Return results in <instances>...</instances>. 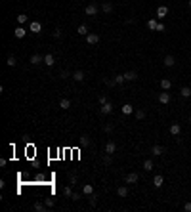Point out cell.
<instances>
[{
	"label": "cell",
	"instance_id": "cell-1",
	"mask_svg": "<svg viewBox=\"0 0 191 212\" xmlns=\"http://www.w3.org/2000/svg\"><path fill=\"white\" fill-rule=\"evenodd\" d=\"M84 38H86V42H88L90 46H96L97 42H100V34H96V33H88Z\"/></svg>",
	"mask_w": 191,
	"mask_h": 212
},
{
	"label": "cell",
	"instance_id": "cell-2",
	"mask_svg": "<svg viewBox=\"0 0 191 212\" xmlns=\"http://www.w3.org/2000/svg\"><path fill=\"white\" fill-rule=\"evenodd\" d=\"M159 103H162V105H168V103H170V92L162 90L161 94H159Z\"/></svg>",
	"mask_w": 191,
	"mask_h": 212
},
{
	"label": "cell",
	"instance_id": "cell-3",
	"mask_svg": "<svg viewBox=\"0 0 191 212\" xmlns=\"http://www.w3.org/2000/svg\"><path fill=\"white\" fill-rule=\"evenodd\" d=\"M29 31H31L33 34H38V33L42 31V23H40V21H33V23L29 25Z\"/></svg>",
	"mask_w": 191,
	"mask_h": 212
},
{
	"label": "cell",
	"instance_id": "cell-4",
	"mask_svg": "<svg viewBox=\"0 0 191 212\" xmlns=\"http://www.w3.org/2000/svg\"><path fill=\"white\" fill-rule=\"evenodd\" d=\"M100 111H101V115H109V113H113V103H111V101H105V103H101Z\"/></svg>",
	"mask_w": 191,
	"mask_h": 212
},
{
	"label": "cell",
	"instance_id": "cell-5",
	"mask_svg": "<svg viewBox=\"0 0 191 212\" xmlns=\"http://www.w3.org/2000/svg\"><path fill=\"white\" fill-rule=\"evenodd\" d=\"M166 153V149L162 145H153L151 147V155H155V157H161V155H164Z\"/></svg>",
	"mask_w": 191,
	"mask_h": 212
},
{
	"label": "cell",
	"instance_id": "cell-6",
	"mask_svg": "<svg viewBox=\"0 0 191 212\" xmlns=\"http://www.w3.org/2000/svg\"><path fill=\"white\" fill-rule=\"evenodd\" d=\"M138 180H140V174L138 172H130V174H126V178H124L126 183H136Z\"/></svg>",
	"mask_w": 191,
	"mask_h": 212
},
{
	"label": "cell",
	"instance_id": "cell-7",
	"mask_svg": "<svg viewBox=\"0 0 191 212\" xmlns=\"http://www.w3.org/2000/svg\"><path fill=\"white\" fill-rule=\"evenodd\" d=\"M29 61H31V65H40V63H44V58L40 54H33Z\"/></svg>",
	"mask_w": 191,
	"mask_h": 212
},
{
	"label": "cell",
	"instance_id": "cell-8",
	"mask_svg": "<svg viewBox=\"0 0 191 212\" xmlns=\"http://www.w3.org/2000/svg\"><path fill=\"white\" fill-rule=\"evenodd\" d=\"M168 16V8L166 6H159L157 8V19H164Z\"/></svg>",
	"mask_w": 191,
	"mask_h": 212
},
{
	"label": "cell",
	"instance_id": "cell-9",
	"mask_svg": "<svg viewBox=\"0 0 191 212\" xmlns=\"http://www.w3.org/2000/svg\"><path fill=\"white\" fill-rule=\"evenodd\" d=\"M153 186H155V187H162V186H164V176H162V174H157V176L153 178Z\"/></svg>",
	"mask_w": 191,
	"mask_h": 212
},
{
	"label": "cell",
	"instance_id": "cell-10",
	"mask_svg": "<svg viewBox=\"0 0 191 212\" xmlns=\"http://www.w3.org/2000/svg\"><path fill=\"white\" fill-rule=\"evenodd\" d=\"M84 79H86L84 71H75V73H73V80H75V82H82Z\"/></svg>",
	"mask_w": 191,
	"mask_h": 212
},
{
	"label": "cell",
	"instance_id": "cell-11",
	"mask_svg": "<svg viewBox=\"0 0 191 212\" xmlns=\"http://www.w3.org/2000/svg\"><path fill=\"white\" fill-rule=\"evenodd\" d=\"M84 13H86V16H96L97 13V6L96 4H88L86 10H84Z\"/></svg>",
	"mask_w": 191,
	"mask_h": 212
},
{
	"label": "cell",
	"instance_id": "cell-12",
	"mask_svg": "<svg viewBox=\"0 0 191 212\" xmlns=\"http://www.w3.org/2000/svg\"><path fill=\"white\" fill-rule=\"evenodd\" d=\"M115 151H117V143H115V141H107V145H105V153L113 155Z\"/></svg>",
	"mask_w": 191,
	"mask_h": 212
},
{
	"label": "cell",
	"instance_id": "cell-13",
	"mask_svg": "<svg viewBox=\"0 0 191 212\" xmlns=\"http://www.w3.org/2000/svg\"><path fill=\"white\" fill-rule=\"evenodd\" d=\"M176 65V59H174V55H164V67H174Z\"/></svg>",
	"mask_w": 191,
	"mask_h": 212
},
{
	"label": "cell",
	"instance_id": "cell-14",
	"mask_svg": "<svg viewBox=\"0 0 191 212\" xmlns=\"http://www.w3.org/2000/svg\"><path fill=\"white\" fill-rule=\"evenodd\" d=\"M54 63H55V58H54V54H46V55H44V65L52 67Z\"/></svg>",
	"mask_w": 191,
	"mask_h": 212
},
{
	"label": "cell",
	"instance_id": "cell-15",
	"mask_svg": "<svg viewBox=\"0 0 191 212\" xmlns=\"http://www.w3.org/2000/svg\"><path fill=\"white\" fill-rule=\"evenodd\" d=\"M124 79L128 80V82H132V80L138 79V73H136V71H126V73H124Z\"/></svg>",
	"mask_w": 191,
	"mask_h": 212
},
{
	"label": "cell",
	"instance_id": "cell-16",
	"mask_svg": "<svg viewBox=\"0 0 191 212\" xmlns=\"http://www.w3.org/2000/svg\"><path fill=\"white\" fill-rule=\"evenodd\" d=\"M13 34H16V38H23L27 34V29H25V27H17V29L13 31Z\"/></svg>",
	"mask_w": 191,
	"mask_h": 212
},
{
	"label": "cell",
	"instance_id": "cell-17",
	"mask_svg": "<svg viewBox=\"0 0 191 212\" xmlns=\"http://www.w3.org/2000/svg\"><path fill=\"white\" fill-rule=\"evenodd\" d=\"M180 132H182V126H180L178 122H174V124L170 126V134H172V136H180Z\"/></svg>",
	"mask_w": 191,
	"mask_h": 212
},
{
	"label": "cell",
	"instance_id": "cell-18",
	"mask_svg": "<svg viewBox=\"0 0 191 212\" xmlns=\"http://www.w3.org/2000/svg\"><path fill=\"white\" fill-rule=\"evenodd\" d=\"M33 208L37 210V212H44V210H46L48 207H46V203H40V201H37V203L33 204Z\"/></svg>",
	"mask_w": 191,
	"mask_h": 212
},
{
	"label": "cell",
	"instance_id": "cell-19",
	"mask_svg": "<svg viewBox=\"0 0 191 212\" xmlns=\"http://www.w3.org/2000/svg\"><path fill=\"white\" fill-rule=\"evenodd\" d=\"M69 107H71V100H67V97H63V100H59V109L67 111Z\"/></svg>",
	"mask_w": 191,
	"mask_h": 212
},
{
	"label": "cell",
	"instance_id": "cell-20",
	"mask_svg": "<svg viewBox=\"0 0 191 212\" xmlns=\"http://www.w3.org/2000/svg\"><path fill=\"white\" fill-rule=\"evenodd\" d=\"M180 96L182 97H191V88L189 86H182L180 88Z\"/></svg>",
	"mask_w": 191,
	"mask_h": 212
},
{
	"label": "cell",
	"instance_id": "cell-21",
	"mask_svg": "<svg viewBox=\"0 0 191 212\" xmlns=\"http://www.w3.org/2000/svg\"><path fill=\"white\" fill-rule=\"evenodd\" d=\"M161 88L168 92V90L172 88V80H168V79H162V80H161Z\"/></svg>",
	"mask_w": 191,
	"mask_h": 212
},
{
	"label": "cell",
	"instance_id": "cell-22",
	"mask_svg": "<svg viewBox=\"0 0 191 212\" xmlns=\"http://www.w3.org/2000/svg\"><path fill=\"white\" fill-rule=\"evenodd\" d=\"M101 12H103V13H111V12H113V4H111V2H103V4H101Z\"/></svg>",
	"mask_w": 191,
	"mask_h": 212
},
{
	"label": "cell",
	"instance_id": "cell-23",
	"mask_svg": "<svg viewBox=\"0 0 191 212\" xmlns=\"http://www.w3.org/2000/svg\"><path fill=\"white\" fill-rule=\"evenodd\" d=\"M153 166H155V164H153V161H151V159H145V161H143V170L151 172V170H153Z\"/></svg>",
	"mask_w": 191,
	"mask_h": 212
},
{
	"label": "cell",
	"instance_id": "cell-24",
	"mask_svg": "<svg viewBox=\"0 0 191 212\" xmlns=\"http://www.w3.org/2000/svg\"><path fill=\"white\" fill-rule=\"evenodd\" d=\"M157 25H159L157 19H149V21H147V29H149V31H157Z\"/></svg>",
	"mask_w": 191,
	"mask_h": 212
},
{
	"label": "cell",
	"instance_id": "cell-25",
	"mask_svg": "<svg viewBox=\"0 0 191 212\" xmlns=\"http://www.w3.org/2000/svg\"><path fill=\"white\" fill-rule=\"evenodd\" d=\"M117 195H118V197H126V195H128V187H126V186L117 187Z\"/></svg>",
	"mask_w": 191,
	"mask_h": 212
},
{
	"label": "cell",
	"instance_id": "cell-26",
	"mask_svg": "<svg viewBox=\"0 0 191 212\" xmlns=\"http://www.w3.org/2000/svg\"><path fill=\"white\" fill-rule=\"evenodd\" d=\"M82 193L84 195H92V193H94V187H92L90 183H84V186H82Z\"/></svg>",
	"mask_w": 191,
	"mask_h": 212
},
{
	"label": "cell",
	"instance_id": "cell-27",
	"mask_svg": "<svg viewBox=\"0 0 191 212\" xmlns=\"http://www.w3.org/2000/svg\"><path fill=\"white\" fill-rule=\"evenodd\" d=\"M76 33H79L80 37H86V34H88V27L82 23V25H79V29H76Z\"/></svg>",
	"mask_w": 191,
	"mask_h": 212
},
{
	"label": "cell",
	"instance_id": "cell-28",
	"mask_svg": "<svg viewBox=\"0 0 191 212\" xmlns=\"http://www.w3.org/2000/svg\"><path fill=\"white\" fill-rule=\"evenodd\" d=\"M122 113H124V115H132V113H134V107H132L130 103H124V105H122Z\"/></svg>",
	"mask_w": 191,
	"mask_h": 212
},
{
	"label": "cell",
	"instance_id": "cell-29",
	"mask_svg": "<svg viewBox=\"0 0 191 212\" xmlns=\"http://www.w3.org/2000/svg\"><path fill=\"white\" fill-rule=\"evenodd\" d=\"M101 162H103V164H105V166H109V164H111V162H113V157H111V155H109V153H105V155H103V157H101Z\"/></svg>",
	"mask_w": 191,
	"mask_h": 212
},
{
	"label": "cell",
	"instance_id": "cell-30",
	"mask_svg": "<svg viewBox=\"0 0 191 212\" xmlns=\"http://www.w3.org/2000/svg\"><path fill=\"white\" fill-rule=\"evenodd\" d=\"M6 65H8V67H16V65H17V59L13 58V55H8V59H6Z\"/></svg>",
	"mask_w": 191,
	"mask_h": 212
},
{
	"label": "cell",
	"instance_id": "cell-31",
	"mask_svg": "<svg viewBox=\"0 0 191 212\" xmlns=\"http://www.w3.org/2000/svg\"><path fill=\"white\" fill-rule=\"evenodd\" d=\"M88 199H90V207H96V204H97V199H100V197H97L96 193H92V195H88Z\"/></svg>",
	"mask_w": 191,
	"mask_h": 212
},
{
	"label": "cell",
	"instance_id": "cell-32",
	"mask_svg": "<svg viewBox=\"0 0 191 212\" xmlns=\"http://www.w3.org/2000/svg\"><path fill=\"white\" fill-rule=\"evenodd\" d=\"M75 191H73V187H71V186H65V187H63V195H65V197H69V199H71V195H73Z\"/></svg>",
	"mask_w": 191,
	"mask_h": 212
},
{
	"label": "cell",
	"instance_id": "cell-33",
	"mask_svg": "<svg viewBox=\"0 0 191 212\" xmlns=\"http://www.w3.org/2000/svg\"><path fill=\"white\" fill-rule=\"evenodd\" d=\"M115 82L121 86V84H124L126 82V79H124V75H115Z\"/></svg>",
	"mask_w": 191,
	"mask_h": 212
},
{
	"label": "cell",
	"instance_id": "cell-34",
	"mask_svg": "<svg viewBox=\"0 0 191 212\" xmlns=\"http://www.w3.org/2000/svg\"><path fill=\"white\" fill-rule=\"evenodd\" d=\"M136 118H138V121H143V118H145V111L143 109H138L136 111Z\"/></svg>",
	"mask_w": 191,
	"mask_h": 212
},
{
	"label": "cell",
	"instance_id": "cell-35",
	"mask_svg": "<svg viewBox=\"0 0 191 212\" xmlns=\"http://www.w3.org/2000/svg\"><path fill=\"white\" fill-rule=\"evenodd\" d=\"M17 23H19V25L27 23V16H25V13H19V16H17Z\"/></svg>",
	"mask_w": 191,
	"mask_h": 212
},
{
	"label": "cell",
	"instance_id": "cell-36",
	"mask_svg": "<svg viewBox=\"0 0 191 212\" xmlns=\"http://www.w3.org/2000/svg\"><path fill=\"white\" fill-rule=\"evenodd\" d=\"M113 130H115V126H113V124H103V132L105 134H111Z\"/></svg>",
	"mask_w": 191,
	"mask_h": 212
},
{
	"label": "cell",
	"instance_id": "cell-37",
	"mask_svg": "<svg viewBox=\"0 0 191 212\" xmlns=\"http://www.w3.org/2000/svg\"><path fill=\"white\" fill-rule=\"evenodd\" d=\"M69 76H73L69 71H61V73H59V79H69Z\"/></svg>",
	"mask_w": 191,
	"mask_h": 212
},
{
	"label": "cell",
	"instance_id": "cell-38",
	"mask_svg": "<svg viewBox=\"0 0 191 212\" xmlns=\"http://www.w3.org/2000/svg\"><path fill=\"white\" fill-rule=\"evenodd\" d=\"M44 203H46V207H48V208H52V207H54V199H52V197L44 199Z\"/></svg>",
	"mask_w": 191,
	"mask_h": 212
},
{
	"label": "cell",
	"instance_id": "cell-39",
	"mask_svg": "<svg viewBox=\"0 0 191 212\" xmlns=\"http://www.w3.org/2000/svg\"><path fill=\"white\" fill-rule=\"evenodd\" d=\"M103 82L107 84V86H115V84H117V82H115V79H103Z\"/></svg>",
	"mask_w": 191,
	"mask_h": 212
},
{
	"label": "cell",
	"instance_id": "cell-40",
	"mask_svg": "<svg viewBox=\"0 0 191 212\" xmlns=\"http://www.w3.org/2000/svg\"><path fill=\"white\" fill-rule=\"evenodd\" d=\"M88 143H90L88 136H80V145H88Z\"/></svg>",
	"mask_w": 191,
	"mask_h": 212
},
{
	"label": "cell",
	"instance_id": "cell-41",
	"mask_svg": "<svg viewBox=\"0 0 191 212\" xmlns=\"http://www.w3.org/2000/svg\"><path fill=\"white\" fill-rule=\"evenodd\" d=\"M69 183H71V186H75V183H76V176H75V174L69 176Z\"/></svg>",
	"mask_w": 191,
	"mask_h": 212
},
{
	"label": "cell",
	"instance_id": "cell-42",
	"mask_svg": "<svg viewBox=\"0 0 191 212\" xmlns=\"http://www.w3.org/2000/svg\"><path fill=\"white\" fill-rule=\"evenodd\" d=\"M157 31H159V33H164V23H161V21H159V25H157Z\"/></svg>",
	"mask_w": 191,
	"mask_h": 212
},
{
	"label": "cell",
	"instance_id": "cell-43",
	"mask_svg": "<svg viewBox=\"0 0 191 212\" xmlns=\"http://www.w3.org/2000/svg\"><path fill=\"white\" fill-rule=\"evenodd\" d=\"M97 100H100V103H105V101H109V100H107V96H105V94H101L100 97H97Z\"/></svg>",
	"mask_w": 191,
	"mask_h": 212
},
{
	"label": "cell",
	"instance_id": "cell-44",
	"mask_svg": "<svg viewBox=\"0 0 191 212\" xmlns=\"http://www.w3.org/2000/svg\"><path fill=\"white\" fill-rule=\"evenodd\" d=\"M54 38H61V29H55L54 31Z\"/></svg>",
	"mask_w": 191,
	"mask_h": 212
},
{
	"label": "cell",
	"instance_id": "cell-45",
	"mask_svg": "<svg viewBox=\"0 0 191 212\" xmlns=\"http://www.w3.org/2000/svg\"><path fill=\"white\" fill-rule=\"evenodd\" d=\"M71 199H73V201H79V199H80V193H76V191H75L73 195H71Z\"/></svg>",
	"mask_w": 191,
	"mask_h": 212
},
{
	"label": "cell",
	"instance_id": "cell-46",
	"mask_svg": "<svg viewBox=\"0 0 191 212\" xmlns=\"http://www.w3.org/2000/svg\"><path fill=\"white\" fill-rule=\"evenodd\" d=\"M183 210H186V212H191V203H186V204H183Z\"/></svg>",
	"mask_w": 191,
	"mask_h": 212
},
{
	"label": "cell",
	"instance_id": "cell-47",
	"mask_svg": "<svg viewBox=\"0 0 191 212\" xmlns=\"http://www.w3.org/2000/svg\"><path fill=\"white\" fill-rule=\"evenodd\" d=\"M126 23L132 25V23H136V19H134V17H128V19H126Z\"/></svg>",
	"mask_w": 191,
	"mask_h": 212
},
{
	"label": "cell",
	"instance_id": "cell-48",
	"mask_svg": "<svg viewBox=\"0 0 191 212\" xmlns=\"http://www.w3.org/2000/svg\"><path fill=\"white\" fill-rule=\"evenodd\" d=\"M187 4H189V8H191V0H189V2H187Z\"/></svg>",
	"mask_w": 191,
	"mask_h": 212
},
{
	"label": "cell",
	"instance_id": "cell-49",
	"mask_svg": "<svg viewBox=\"0 0 191 212\" xmlns=\"http://www.w3.org/2000/svg\"><path fill=\"white\" fill-rule=\"evenodd\" d=\"M189 122H191V115H189Z\"/></svg>",
	"mask_w": 191,
	"mask_h": 212
}]
</instances>
